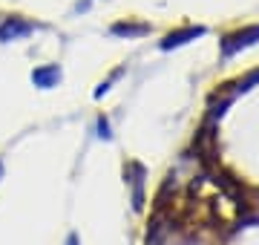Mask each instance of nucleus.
I'll list each match as a JSON object with an SVG mask.
<instances>
[{
    "label": "nucleus",
    "instance_id": "nucleus-1",
    "mask_svg": "<svg viewBox=\"0 0 259 245\" xmlns=\"http://www.w3.org/2000/svg\"><path fill=\"white\" fill-rule=\"evenodd\" d=\"M35 29H40V23H35L26 15H3L0 18V44L26 40L29 35H35Z\"/></svg>",
    "mask_w": 259,
    "mask_h": 245
},
{
    "label": "nucleus",
    "instance_id": "nucleus-2",
    "mask_svg": "<svg viewBox=\"0 0 259 245\" xmlns=\"http://www.w3.org/2000/svg\"><path fill=\"white\" fill-rule=\"evenodd\" d=\"M256 40H259V23L256 26H245V29H239V32H231V35L222 38V58L228 61V58H233L236 52L253 47Z\"/></svg>",
    "mask_w": 259,
    "mask_h": 245
},
{
    "label": "nucleus",
    "instance_id": "nucleus-3",
    "mask_svg": "<svg viewBox=\"0 0 259 245\" xmlns=\"http://www.w3.org/2000/svg\"><path fill=\"white\" fill-rule=\"evenodd\" d=\"M204 35H207V29H204V26H182V29H173V32H167L164 38L158 40V49H161V52H170V49L187 47L190 40L204 38Z\"/></svg>",
    "mask_w": 259,
    "mask_h": 245
},
{
    "label": "nucleus",
    "instance_id": "nucleus-4",
    "mask_svg": "<svg viewBox=\"0 0 259 245\" xmlns=\"http://www.w3.org/2000/svg\"><path fill=\"white\" fill-rule=\"evenodd\" d=\"M29 81H32L37 90H55V87L64 81V69H61L58 64H40V66L32 69Z\"/></svg>",
    "mask_w": 259,
    "mask_h": 245
},
{
    "label": "nucleus",
    "instance_id": "nucleus-5",
    "mask_svg": "<svg viewBox=\"0 0 259 245\" xmlns=\"http://www.w3.org/2000/svg\"><path fill=\"white\" fill-rule=\"evenodd\" d=\"M110 35L112 38H121V40H139L144 35H150V23H141V20H133V18H121L110 26Z\"/></svg>",
    "mask_w": 259,
    "mask_h": 245
},
{
    "label": "nucleus",
    "instance_id": "nucleus-6",
    "mask_svg": "<svg viewBox=\"0 0 259 245\" xmlns=\"http://www.w3.org/2000/svg\"><path fill=\"white\" fill-rule=\"evenodd\" d=\"M124 176H127L130 188H133V208L141 211V208H144V165L130 161L127 170H124Z\"/></svg>",
    "mask_w": 259,
    "mask_h": 245
},
{
    "label": "nucleus",
    "instance_id": "nucleus-7",
    "mask_svg": "<svg viewBox=\"0 0 259 245\" xmlns=\"http://www.w3.org/2000/svg\"><path fill=\"white\" fill-rule=\"evenodd\" d=\"M124 72H127V69H124V66H118V69H115V72H112L110 78H107V81H101V84L95 87V98H104V95H107V93L112 90V84H115V81H118V78L124 75Z\"/></svg>",
    "mask_w": 259,
    "mask_h": 245
},
{
    "label": "nucleus",
    "instance_id": "nucleus-8",
    "mask_svg": "<svg viewBox=\"0 0 259 245\" xmlns=\"http://www.w3.org/2000/svg\"><path fill=\"white\" fill-rule=\"evenodd\" d=\"M259 84V69H253L250 75H245V78H239L236 84H233V93H248L250 87H256Z\"/></svg>",
    "mask_w": 259,
    "mask_h": 245
},
{
    "label": "nucleus",
    "instance_id": "nucleus-9",
    "mask_svg": "<svg viewBox=\"0 0 259 245\" xmlns=\"http://www.w3.org/2000/svg\"><path fill=\"white\" fill-rule=\"evenodd\" d=\"M95 130H98V139H104V142H110L112 133H110V118L107 115H98V121H95Z\"/></svg>",
    "mask_w": 259,
    "mask_h": 245
},
{
    "label": "nucleus",
    "instance_id": "nucleus-10",
    "mask_svg": "<svg viewBox=\"0 0 259 245\" xmlns=\"http://www.w3.org/2000/svg\"><path fill=\"white\" fill-rule=\"evenodd\" d=\"M90 9V0H78V3H75V15H81V12H87Z\"/></svg>",
    "mask_w": 259,
    "mask_h": 245
},
{
    "label": "nucleus",
    "instance_id": "nucleus-11",
    "mask_svg": "<svg viewBox=\"0 0 259 245\" xmlns=\"http://www.w3.org/2000/svg\"><path fill=\"white\" fill-rule=\"evenodd\" d=\"M66 245H78V236H75V234H69V239H66Z\"/></svg>",
    "mask_w": 259,
    "mask_h": 245
},
{
    "label": "nucleus",
    "instance_id": "nucleus-12",
    "mask_svg": "<svg viewBox=\"0 0 259 245\" xmlns=\"http://www.w3.org/2000/svg\"><path fill=\"white\" fill-rule=\"evenodd\" d=\"M0 179H3V161H0Z\"/></svg>",
    "mask_w": 259,
    "mask_h": 245
}]
</instances>
